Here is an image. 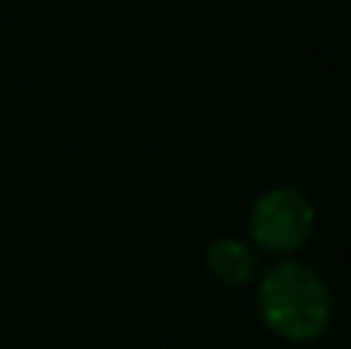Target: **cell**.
<instances>
[{"label": "cell", "mask_w": 351, "mask_h": 349, "mask_svg": "<svg viewBox=\"0 0 351 349\" xmlns=\"http://www.w3.org/2000/svg\"><path fill=\"white\" fill-rule=\"evenodd\" d=\"M259 306L265 322L290 340H315L330 322V294L311 269L284 263L262 282Z\"/></svg>", "instance_id": "obj_1"}, {"label": "cell", "mask_w": 351, "mask_h": 349, "mask_svg": "<svg viewBox=\"0 0 351 349\" xmlns=\"http://www.w3.org/2000/svg\"><path fill=\"white\" fill-rule=\"evenodd\" d=\"M311 204L293 189H274L262 195L250 216V232L265 251H296L311 232Z\"/></svg>", "instance_id": "obj_2"}, {"label": "cell", "mask_w": 351, "mask_h": 349, "mask_svg": "<svg viewBox=\"0 0 351 349\" xmlns=\"http://www.w3.org/2000/svg\"><path fill=\"white\" fill-rule=\"evenodd\" d=\"M206 263H210L216 278H222V282H228V284H243L253 278L256 260H253V254L243 245H237V241H219V245L210 247Z\"/></svg>", "instance_id": "obj_3"}]
</instances>
